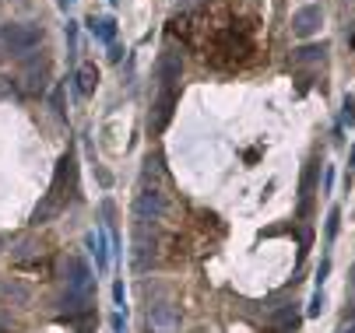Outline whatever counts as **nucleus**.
Here are the masks:
<instances>
[{
	"instance_id": "1",
	"label": "nucleus",
	"mask_w": 355,
	"mask_h": 333,
	"mask_svg": "<svg viewBox=\"0 0 355 333\" xmlns=\"http://www.w3.org/2000/svg\"><path fill=\"white\" fill-rule=\"evenodd\" d=\"M74 193H78V162L67 151V155L56 162V172H53V183H49L46 197L32 210V225H46L53 218H60L64 210H67V204L74 200Z\"/></svg>"
},
{
	"instance_id": "2",
	"label": "nucleus",
	"mask_w": 355,
	"mask_h": 333,
	"mask_svg": "<svg viewBox=\"0 0 355 333\" xmlns=\"http://www.w3.org/2000/svg\"><path fill=\"white\" fill-rule=\"evenodd\" d=\"M162 214H165V190L152 179V172H144L141 186H137V197H134V221H137V228H148V225H155Z\"/></svg>"
},
{
	"instance_id": "3",
	"label": "nucleus",
	"mask_w": 355,
	"mask_h": 333,
	"mask_svg": "<svg viewBox=\"0 0 355 333\" xmlns=\"http://www.w3.org/2000/svg\"><path fill=\"white\" fill-rule=\"evenodd\" d=\"M176 99H180V81L155 84V102H152V112H148V130H152L155 137L169 127L172 109H176Z\"/></svg>"
},
{
	"instance_id": "4",
	"label": "nucleus",
	"mask_w": 355,
	"mask_h": 333,
	"mask_svg": "<svg viewBox=\"0 0 355 333\" xmlns=\"http://www.w3.org/2000/svg\"><path fill=\"white\" fill-rule=\"evenodd\" d=\"M0 39H4V49H11V56L18 53H28L43 42V25H32V21H11L0 28Z\"/></svg>"
},
{
	"instance_id": "5",
	"label": "nucleus",
	"mask_w": 355,
	"mask_h": 333,
	"mask_svg": "<svg viewBox=\"0 0 355 333\" xmlns=\"http://www.w3.org/2000/svg\"><path fill=\"white\" fill-rule=\"evenodd\" d=\"M180 319H183V312L176 301H159V306L148 309L144 326H148V333H176L180 330Z\"/></svg>"
},
{
	"instance_id": "6",
	"label": "nucleus",
	"mask_w": 355,
	"mask_h": 333,
	"mask_svg": "<svg viewBox=\"0 0 355 333\" xmlns=\"http://www.w3.org/2000/svg\"><path fill=\"white\" fill-rule=\"evenodd\" d=\"M92 288H95V274L88 270L84 260L71 256V260H67V295H78V298L92 301Z\"/></svg>"
},
{
	"instance_id": "7",
	"label": "nucleus",
	"mask_w": 355,
	"mask_h": 333,
	"mask_svg": "<svg viewBox=\"0 0 355 333\" xmlns=\"http://www.w3.org/2000/svg\"><path fill=\"white\" fill-rule=\"evenodd\" d=\"M320 25H323V8L320 4H306L292 14V36L295 39H310L320 32Z\"/></svg>"
},
{
	"instance_id": "8",
	"label": "nucleus",
	"mask_w": 355,
	"mask_h": 333,
	"mask_svg": "<svg viewBox=\"0 0 355 333\" xmlns=\"http://www.w3.org/2000/svg\"><path fill=\"white\" fill-rule=\"evenodd\" d=\"M183 77V56L176 49H162L155 60V84H172Z\"/></svg>"
},
{
	"instance_id": "9",
	"label": "nucleus",
	"mask_w": 355,
	"mask_h": 333,
	"mask_svg": "<svg viewBox=\"0 0 355 333\" xmlns=\"http://www.w3.org/2000/svg\"><path fill=\"white\" fill-rule=\"evenodd\" d=\"M46 77H49V64L46 60H39V64L32 60V64H25V71H21V81H25L21 88L28 95H43L46 92Z\"/></svg>"
},
{
	"instance_id": "10",
	"label": "nucleus",
	"mask_w": 355,
	"mask_h": 333,
	"mask_svg": "<svg viewBox=\"0 0 355 333\" xmlns=\"http://www.w3.org/2000/svg\"><path fill=\"white\" fill-rule=\"evenodd\" d=\"M74 88H78V95H95V88H99V67L95 64H81L74 71Z\"/></svg>"
},
{
	"instance_id": "11",
	"label": "nucleus",
	"mask_w": 355,
	"mask_h": 333,
	"mask_svg": "<svg viewBox=\"0 0 355 333\" xmlns=\"http://www.w3.org/2000/svg\"><path fill=\"white\" fill-rule=\"evenodd\" d=\"M84 25H88V32H92L99 42H109V46H113V39H116V21H113V18H95V14H92Z\"/></svg>"
},
{
	"instance_id": "12",
	"label": "nucleus",
	"mask_w": 355,
	"mask_h": 333,
	"mask_svg": "<svg viewBox=\"0 0 355 333\" xmlns=\"http://www.w3.org/2000/svg\"><path fill=\"white\" fill-rule=\"evenodd\" d=\"M88 246H92V253H95V267H99V270H106V267H109V246H106V232H102V228H95L92 235H88Z\"/></svg>"
},
{
	"instance_id": "13",
	"label": "nucleus",
	"mask_w": 355,
	"mask_h": 333,
	"mask_svg": "<svg viewBox=\"0 0 355 333\" xmlns=\"http://www.w3.org/2000/svg\"><path fill=\"white\" fill-rule=\"evenodd\" d=\"M317 172H320V158L313 155V158L306 162V169H303V179H299V193H303V200H313V186H317Z\"/></svg>"
},
{
	"instance_id": "14",
	"label": "nucleus",
	"mask_w": 355,
	"mask_h": 333,
	"mask_svg": "<svg viewBox=\"0 0 355 333\" xmlns=\"http://www.w3.org/2000/svg\"><path fill=\"white\" fill-rule=\"evenodd\" d=\"M323 53H328V46H303V49H295L292 53V64L295 67H303V64H317V60H323Z\"/></svg>"
},
{
	"instance_id": "15",
	"label": "nucleus",
	"mask_w": 355,
	"mask_h": 333,
	"mask_svg": "<svg viewBox=\"0 0 355 333\" xmlns=\"http://www.w3.org/2000/svg\"><path fill=\"white\" fill-rule=\"evenodd\" d=\"M338 225H341V210L331 207V210H328V221H323V238H328V246H331L334 235H338Z\"/></svg>"
},
{
	"instance_id": "16",
	"label": "nucleus",
	"mask_w": 355,
	"mask_h": 333,
	"mask_svg": "<svg viewBox=\"0 0 355 333\" xmlns=\"http://www.w3.org/2000/svg\"><path fill=\"white\" fill-rule=\"evenodd\" d=\"M341 127H355V95H345V106H341Z\"/></svg>"
},
{
	"instance_id": "17",
	"label": "nucleus",
	"mask_w": 355,
	"mask_h": 333,
	"mask_svg": "<svg viewBox=\"0 0 355 333\" xmlns=\"http://www.w3.org/2000/svg\"><path fill=\"white\" fill-rule=\"evenodd\" d=\"M323 312V288H317L313 291V298H310V309H306V316H320Z\"/></svg>"
},
{
	"instance_id": "18",
	"label": "nucleus",
	"mask_w": 355,
	"mask_h": 333,
	"mask_svg": "<svg viewBox=\"0 0 355 333\" xmlns=\"http://www.w3.org/2000/svg\"><path fill=\"white\" fill-rule=\"evenodd\" d=\"M328 274H331V260L323 256V260H320V267H317V288H323V281H328Z\"/></svg>"
},
{
	"instance_id": "19",
	"label": "nucleus",
	"mask_w": 355,
	"mask_h": 333,
	"mask_svg": "<svg viewBox=\"0 0 355 333\" xmlns=\"http://www.w3.org/2000/svg\"><path fill=\"white\" fill-rule=\"evenodd\" d=\"M64 36H67V46H71V53H78V25H74V21H67Z\"/></svg>"
},
{
	"instance_id": "20",
	"label": "nucleus",
	"mask_w": 355,
	"mask_h": 333,
	"mask_svg": "<svg viewBox=\"0 0 355 333\" xmlns=\"http://www.w3.org/2000/svg\"><path fill=\"white\" fill-rule=\"evenodd\" d=\"M113 298H116V306H124V298H127V291H124V281H116V284H113Z\"/></svg>"
},
{
	"instance_id": "21",
	"label": "nucleus",
	"mask_w": 355,
	"mask_h": 333,
	"mask_svg": "<svg viewBox=\"0 0 355 333\" xmlns=\"http://www.w3.org/2000/svg\"><path fill=\"white\" fill-rule=\"evenodd\" d=\"M109 60H113V64H120V60H124V46H109Z\"/></svg>"
},
{
	"instance_id": "22",
	"label": "nucleus",
	"mask_w": 355,
	"mask_h": 333,
	"mask_svg": "<svg viewBox=\"0 0 355 333\" xmlns=\"http://www.w3.org/2000/svg\"><path fill=\"white\" fill-rule=\"evenodd\" d=\"M352 175H355V147H352V162H348V175H345V183H352Z\"/></svg>"
},
{
	"instance_id": "23",
	"label": "nucleus",
	"mask_w": 355,
	"mask_h": 333,
	"mask_svg": "<svg viewBox=\"0 0 355 333\" xmlns=\"http://www.w3.org/2000/svg\"><path fill=\"white\" fill-rule=\"evenodd\" d=\"M56 8H60V11H71V8H74V0H56Z\"/></svg>"
},
{
	"instance_id": "24",
	"label": "nucleus",
	"mask_w": 355,
	"mask_h": 333,
	"mask_svg": "<svg viewBox=\"0 0 355 333\" xmlns=\"http://www.w3.org/2000/svg\"><path fill=\"white\" fill-rule=\"evenodd\" d=\"M197 0H180V11H187V8H194Z\"/></svg>"
},
{
	"instance_id": "25",
	"label": "nucleus",
	"mask_w": 355,
	"mask_h": 333,
	"mask_svg": "<svg viewBox=\"0 0 355 333\" xmlns=\"http://www.w3.org/2000/svg\"><path fill=\"white\" fill-rule=\"evenodd\" d=\"M341 333H355V323H352V326H345V330H341Z\"/></svg>"
},
{
	"instance_id": "26",
	"label": "nucleus",
	"mask_w": 355,
	"mask_h": 333,
	"mask_svg": "<svg viewBox=\"0 0 355 333\" xmlns=\"http://www.w3.org/2000/svg\"><path fill=\"white\" fill-rule=\"evenodd\" d=\"M348 278H352V281H355V267H352V274H348Z\"/></svg>"
},
{
	"instance_id": "27",
	"label": "nucleus",
	"mask_w": 355,
	"mask_h": 333,
	"mask_svg": "<svg viewBox=\"0 0 355 333\" xmlns=\"http://www.w3.org/2000/svg\"><path fill=\"white\" fill-rule=\"evenodd\" d=\"M113 4H116V0H113Z\"/></svg>"
},
{
	"instance_id": "28",
	"label": "nucleus",
	"mask_w": 355,
	"mask_h": 333,
	"mask_svg": "<svg viewBox=\"0 0 355 333\" xmlns=\"http://www.w3.org/2000/svg\"><path fill=\"white\" fill-rule=\"evenodd\" d=\"M0 56H4V53H0Z\"/></svg>"
}]
</instances>
